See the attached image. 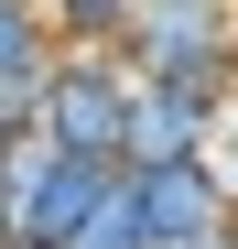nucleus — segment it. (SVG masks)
<instances>
[{"label":"nucleus","mask_w":238,"mask_h":249,"mask_svg":"<svg viewBox=\"0 0 238 249\" xmlns=\"http://www.w3.org/2000/svg\"><path fill=\"white\" fill-rule=\"evenodd\" d=\"M141 87H184L195 108H238V0H141L130 33L108 44Z\"/></svg>","instance_id":"f257e3e1"},{"label":"nucleus","mask_w":238,"mask_h":249,"mask_svg":"<svg viewBox=\"0 0 238 249\" xmlns=\"http://www.w3.org/2000/svg\"><path fill=\"white\" fill-rule=\"evenodd\" d=\"M130 98L141 76L119 65L108 44H65L44 98H33V130H44L54 152H87V162H119V141H130Z\"/></svg>","instance_id":"f03ea898"},{"label":"nucleus","mask_w":238,"mask_h":249,"mask_svg":"<svg viewBox=\"0 0 238 249\" xmlns=\"http://www.w3.org/2000/svg\"><path fill=\"white\" fill-rule=\"evenodd\" d=\"M108 184H119V162L54 152L44 130H11V238H33V249H76V238L98 228Z\"/></svg>","instance_id":"7ed1b4c3"},{"label":"nucleus","mask_w":238,"mask_h":249,"mask_svg":"<svg viewBox=\"0 0 238 249\" xmlns=\"http://www.w3.org/2000/svg\"><path fill=\"white\" fill-rule=\"evenodd\" d=\"M217 141V108H195L184 87H141L130 98V141H119V174H152V162H195Z\"/></svg>","instance_id":"20e7f679"},{"label":"nucleus","mask_w":238,"mask_h":249,"mask_svg":"<svg viewBox=\"0 0 238 249\" xmlns=\"http://www.w3.org/2000/svg\"><path fill=\"white\" fill-rule=\"evenodd\" d=\"M141 0H44V22H54V44H119L130 33Z\"/></svg>","instance_id":"39448f33"},{"label":"nucleus","mask_w":238,"mask_h":249,"mask_svg":"<svg viewBox=\"0 0 238 249\" xmlns=\"http://www.w3.org/2000/svg\"><path fill=\"white\" fill-rule=\"evenodd\" d=\"M206 162H217V174H227V184H238V108H227V119H217V141H206Z\"/></svg>","instance_id":"423d86ee"},{"label":"nucleus","mask_w":238,"mask_h":249,"mask_svg":"<svg viewBox=\"0 0 238 249\" xmlns=\"http://www.w3.org/2000/svg\"><path fill=\"white\" fill-rule=\"evenodd\" d=\"M0 238H11V130H0Z\"/></svg>","instance_id":"0eeeda50"},{"label":"nucleus","mask_w":238,"mask_h":249,"mask_svg":"<svg viewBox=\"0 0 238 249\" xmlns=\"http://www.w3.org/2000/svg\"><path fill=\"white\" fill-rule=\"evenodd\" d=\"M0 249H33V238H0Z\"/></svg>","instance_id":"6e6552de"},{"label":"nucleus","mask_w":238,"mask_h":249,"mask_svg":"<svg viewBox=\"0 0 238 249\" xmlns=\"http://www.w3.org/2000/svg\"><path fill=\"white\" fill-rule=\"evenodd\" d=\"M206 249H238V238H206Z\"/></svg>","instance_id":"1a4fd4ad"},{"label":"nucleus","mask_w":238,"mask_h":249,"mask_svg":"<svg viewBox=\"0 0 238 249\" xmlns=\"http://www.w3.org/2000/svg\"><path fill=\"white\" fill-rule=\"evenodd\" d=\"M227 238H238V217H227Z\"/></svg>","instance_id":"9d476101"}]
</instances>
